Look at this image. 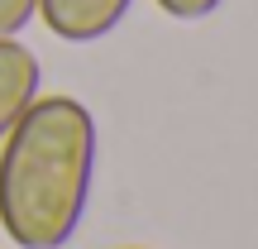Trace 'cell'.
I'll return each mask as SVG.
<instances>
[{"label": "cell", "mask_w": 258, "mask_h": 249, "mask_svg": "<svg viewBox=\"0 0 258 249\" xmlns=\"http://www.w3.org/2000/svg\"><path fill=\"white\" fill-rule=\"evenodd\" d=\"M96 115L77 96H34L0 139V230L19 249H62L96 187Z\"/></svg>", "instance_id": "6da1fadb"}, {"label": "cell", "mask_w": 258, "mask_h": 249, "mask_svg": "<svg viewBox=\"0 0 258 249\" xmlns=\"http://www.w3.org/2000/svg\"><path fill=\"white\" fill-rule=\"evenodd\" d=\"M134 0H38V19L62 43H101L124 24Z\"/></svg>", "instance_id": "7a4b0ae2"}, {"label": "cell", "mask_w": 258, "mask_h": 249, "mask_svg": "<svg viewBox=\"0 0 258 249\" xmlns=\"http://www.w3.org/2000/svg\"><path fill=\"white\" fill-rule=\"evenodd\" d=\"M34 96H43V67L38 53L24 48L19 38H0V139L10 134V125L34 106Z\"/></svg>", "instance_id": "3957f363"}, {"label": "cell", "mask_w": 258, "mask_h": 249, "mask_svg": "<svg viewBox=\"0 0 258 249\" xmlns=\"http://www.w3.org/2000/svg\"><path fill=\"white\" fill-rule=\"evenodd\" d=\"M38 19V0H0V38H19Z\"/></svg>", "instance_id": "277c9868"}, {"label": "cell", "mask_w": 258, "mask_h": 249, "mask_svg": "<svg viewBox=\"0 0 258 249\" xmlns=\"http://www.w3.org/2000/svg\"><path fill=\"white\" fill-rule=\"evenodd\" d=\"M167 19H182V24H196V19H211L225 0H153Z\"/></svg>", "instance_id": "5b68a950"}, {"label": "cell", "mask_w": 258, "mask_h": 249, "mask_svg": "<svg viewBox=\"0 0 258 249\" xmlns=\"http://www.w3.org/2000/svg\"><path fill=\"white\" fill-rule=\"evenodd\" d=\"M134 249H144V244H134Z\"/></svg>", "instance_id": "8992f818"}]
</instances>
